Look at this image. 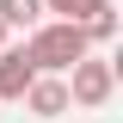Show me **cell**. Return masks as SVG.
Wrapping results in <instances>:
<instances>
[{"label": "cell", "mask_w": 123, "mask_h": 123, "mask_svg": "<svg viewBox=\"0 0 123 123\" xmlns=\"http://www.w3.org/2000/svg\"><path fill=\"white\" fill-rule=\"evenodd\" d=\"M0 25H6V31L43 25V0H0Z\"/></svg>", "instance_id": "5"}, {"label": "cell", "mask_w": 123, "mask_h": 123, "mask_svg": "<svg viewBox=\"0 0 123 123\" xmlns=\"http://www.w3.org/2000/svg\"><path fill=\"white\" fill-rule=\"evenodd\" d=\"M62 80H68V105H80V111H105L111 92H117V62L98 55V49H86Z\"/></svg>", "instance_id": "2"}, {"label": "cell", "mask_w": 123, "mask_h": 123, "mask_svg": "<svg viewBox=\"0 0 123 123\" xmlns=\"http://www.w3.org/2000/svg\"><path fill=\"white\" fill-rule=\"evenodd\" d=\"M31 80H37V68H31L25 43H6V49H0V98H6V105H18Z\"/></svg>", "instance_id": "4"}, {"label": "cell", "mask_w": 123, "mask_h": 123, "mask_svg": "<svg viewBox=\"0 0 123 123\" xmlns=\"http://www.w3.org/2000/svg\"><path fill=\"white\" fill-rule=\"evenodd\" d=\"M0 49H6V25H0Z\"/></svg>", "instance_id": "6"}, {"label": "cell", "mask_w": 123, "mask_h": 123, "mask_svg": "<svg viewBox=\"0 0 123 123\" xmlns=\"http://www.w3.org/2000/svg\"><path fill=\"white\" fill-rule=\"evenodd\" d=\"M18 105H25L31 117H43V123H55L62 111H74V105H68V80H62V74H37V80L25 86Z\"/></svg>", "instance_id": "3"}, {"label": "cell", "mask_w": 123, "mask_h": 123, "mask_svg": "<svg viewBox=\"0 0 123 123\" xmlns=\"http://www.w3.org/2000/svg\"><path fill=\"white\" fill-rule=\"evenodd\" d=\"M86 49H92L86 31L68 25V18H43V25L25 31V55H31V68H37V74H68Z\"/></svg>", "instance_id": "1"}]
</instances>
